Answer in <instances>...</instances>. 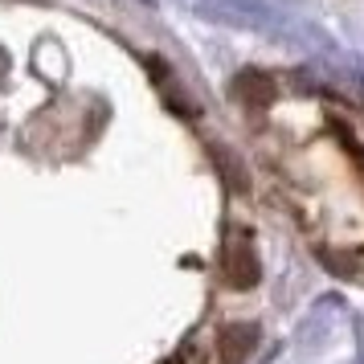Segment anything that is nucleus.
<instances>
[{
	"label": "nucleus",
	"mask_w": 364,
	"mask_h": 364,
	"mask_svg": "<svg viewBox=\"0 0 364 364\" xmlns=\"http://www.w3.org/2000/svg\"><path fill=\"white\" fill-rule=\"evenodd\" d=\"M233 99L246 102V107H270L274 102V78L258 74V70H242L233 78Z\"/></svg>",
	"instance_id": "nucleus-3"
},
{
	"label": "nucleus",
	"mask_w": 364,
	"mask_h": 364,
	"mask_svg": "<svg viewBox=\"0 0 364 364\" xmlns=\"http://www.w3.org/2000/svg\"><path fill=\"white\" fill-rule=\"evenodd\" d=\"M356 160H360V176H364V148H360V151H356Z\"/></svg>",
	"instance_id": "nucleus-4"
},
{
	"label": "nucleus",
	"mask_w": 364,
	"mask_h": 364,
	"mask_svg": "<svg viewBox=\"0 0 364 364\" xmlns=\"http://www.w3.org/2000/svg\"><path fill=\"white\" fill-rule=\"evenodd\" d=\"M258 274H262L258 254H254L246 233H237L225 246V254H221V279L230 282L233 291H250V287H258Z\"/></svg>",
	"instance_id": "nucleus-1"
},
{
	"label": "nucleus",
	"mask_w": 364,
	"mask_h": 364,
	"mask_svg": "<svg viewBox=\"0 0 364 364\" xmlns=\"http://www.w3.org/2000/svg\"><path fill=\"white\" fill-rule=\"evenodd\" d=\"M258 348V323H230L217 331V356L221 364H246Z\"/></svg>",
	"instance_id": "nucleus-2"
}]
</instances>
